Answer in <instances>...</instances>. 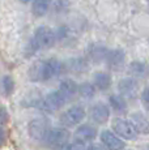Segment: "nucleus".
Listing matches in <instances>:
<instances>
[{"mask_svg": "<svg viewBox=\"0 0 149 150\" xmlns=\"http://www.w3.org/2000/svg\"><path fill=\"white\" fill-rule=\"evenodd\" d=\"M56 42V34L55 30H53L48 26H38L34 31L33 38L29 41L26 48V55L31 56V55L37 54L41 48H50L55 45Z\"/></svg>", "mask_w": 149, "mask_h": 150, "instance_id": "nucleus-2", "label": "nucleus"}, {"mask_svg": "<svg viewBox=\"0 0 149 150\" xmlns=\"http://www.w3.org/2000/svg\"><path fill=\"white\" fill-rule=\"evenodd\" d=\"M87 150H106V148L102 144H89V145L87 146Z\"/></svg>", "mask_w": 149, "mask_h": 150, "instance_id": "nucleus-27", "label": "nucleus"}, {"mask_svg": "<svg viewBox=\"0 0 149 150\" xmlns=\"http://www.w3.org/2000/svg\"><path fill=\"white\" fill-rule=\"evenodd\" d=\"M1 91L3 96L9 97L15 91V81H13L12 76H4L1 79Z\"/></svg>", "mask_w": 149, "mask_h": 150, "instance_id": "nucleus-23", "label": "nucleus"}, {"mask_svg": "<svg viewBox=\"0 0 149 150\" xmlns=\"http://www.w3.org/2000/svg\"><path fill=\"white\" fill-rule=\"evenodd\" d=\"M87 116V111L81 105H73L67 108L59 117V122L63 128L68 129L72 127H79Z\"/></svg>", "mask_w": 149, "mask_h": 150, "instance_id": "nucleus-4", "label": "nucleus"}, {"mask_svg": "<svg viewBox=\"0 0 149 150\" xmlns=\"http://www.w3.org/2000/svg\"><path fill=\"white\" fill-rule=\"evenodd\" d=\"M7 117H8L7 108H5V107H0V125H1L3 123H5Z\"/></svg>", "mask_w": 149, "mask_h": 150, "instance_id": "nucleus-28", "label": "nucleus"}, {"mask_svg": "<svg viewBox=\"0 0 149 150\" xmlns=\"http://www.w3.org/2000/svg\"><path fill=\"white\" fill-rule=\"evenodd\" d=\"M99 138L106 150H124L126 142L110 129H104L99 133Z\"/></svg>", "mask_w": 149, "mask_h": 150, "instance_id": "nucleus-10", "label": "nucleus"}, {"mask_svg": "<svg viewBox=\"0 0 149 150\" xmlns=\"http://www.w3.org/2000/svg\"><path fill=\"white\" fill-rule=\"evenodd\" d=\"M97 136H98V131L92 124H80L73 133L74 141H79V142L85 144V145L93 142Z\"/></svg>", "mask_w": 149, "mask_h": 150, "instance_id": "nucleus-8", "label": "nucleus"}, {"mask_svg": "<svg viewBox=\"0 0 149 150\" xmlns=\"http://www.w3.org/2000/svg\"><path fill=\"white\" fill-rule=\"evenodd\" d=\"M64 71V64L60 60L51 57L42 62H35L29 68V79L33 82H46L58 77Z\"/></svg>", "mask_w": 149, "mask_h": 150, "instance_id": "nucleus-1", "label": "nucleus"}, {"mask_svg": "<svg viewBox=\"0 0 149 150\" xmlns=\"http://www.w3.org/2000/svg\"><path fill=\"white\" fill-rule=\"evenodd\" d=\"M105 62H106V65H107L109 69L118 72L119 69H122L123 65H124L126 52L122 50V48H113V50H109Z\"/></svg>", "mask_w": 149, "mask_h": 150, "instance_id": "nucleus-11", "label": "nucleus"}, {"mask_svg": "<svg viewBox=\"0 0 149 150\" xmlns=\"http://www.w3.org/2000/svg\"><path fill=\"white\" fill-rule=\"evenodd\" d=\"M118 91L119 96H122L123 98H136L137 93H139V85H137V81L135 79H131V77H126V79H122L118 83Z\"/></svg>", "mask_w": 149, "mask_h": 150, "instance_id": "nucleus-12", "label": "nucleus"}, {"mask_svg": "<svg viewBox=\"0 0 149 150\" xmlns=\"http://www.w3.org/2000/svg\"><path fill=\"white\" fill-rule=\"evenodd\" d=\"M128 120L131 122L137 134H149V119L143 112H133Z\"/></svg>", "mask_w": 149, "mask_h": 150, "instance_id": "nucleus-13", "label": "nucleus"}, {"mask_svg": "<svg viewBox=\"0 0 149 150\" xmlns=\"http://www.w3.org/2000/svg\"><path fill=\"white\" fill-rule=\"evenodd\" d=\"M42 100H43V97H41V94L38 91H31L29 93L25 99L22 100V106L24 107H38L41 108L42 106Z\"/></svg>", "mask_w": 149, "mask_h": 150, "instance_id": "nucleus-21", "label": "nucleus"}, {"mask_svg": "<svg viewBox=\"0 0 149 150\" xmlns=\"http://www.w3.org/2000/svg\"><path fill=\"white\" fill-rule=\"evenodd\" d=\"M67 100L68 99L63 96L59 90H53V91H50L46 97H43L41 110L48 111V112L58 111V110L64 107L65 103H67Z\"/></svg>", "mask_w": 149, "mask_h": 150, "instance_id": "nucleus-7", "label": "nucleus"}, {"mask_svg": "<svg viewBox=\"0 0 149 150\" xmlns=\"http://www.w3.org/2000/svg\"><path fill=\"white\" fill-rule=\"evenodd\" d=\"M59 91L63 94L67 99H71L77 94V83L71 79H65L60 81Z\"/></svg>", "mask_w": 149, "mask_h": 150, "instance_id": "nucleus-18", "label": "nucleus"}, {"mask_svg": "<svg viewBox=\"0 0 149 150\" xmlns=\"http://www.w3.org/2000/svg\"><path fill=\"white\" fill-rule=\"evenodd\" d=\"M111 128H113V132L116 134L119 138H122L123 141H132L136 140L137 133L135 131V128L132 127V124L128 119H124V117H115L111 122Z\"/></svg>", "mask_w": 149, "mask_h": 150, "instance_id": "nucleus-6", "label": "nucleus"}, {"mask_svg": "<svg viewBox=\"0 0 149 150\" xmlns=\"http://www.w3.org/2000/svg\"><path fill=\"white\" fill-rule=\"evenodd\" d=\"M50 129H51L50 120L45 116L34 117L28 124V133H29L30 138H33L35 141H41V142L45 140L46 134L48 133Z\"/></svg>", "mask_w": 149, "mask_h": 150, "instance_id": "nucleus-5", "label": "nucleus"}, {"mask_svg": "<svg viewBox=\"0 0 149 150\" xmlns=\"http://www.w3.org/2000/svg\"><path fill=\"white\" fill-rule=\"evenodd\" d=\"M109 105H110V108L115 111L116 114H124L128 108L126 98H123L119 94H113L109 97Z\"/></svg>", "mask_w": 149, "mask_h": 150, "instance_id": "nucleus-17", "label": "nucleus"}, {"mask_svg": "<svg viewBox=\"0 0 149 150\" xmlns=\"http://www.w3.org/2000/svg\"><path fill=\"white\" fill-rule=\"evenodd\" d=\"M130 74L136 79H145L149 76V65L144 62H140V60H135L130 64Z\"/></svg>", "mask_w": 149, "mask_h": 150, "instance_id": "nucleus-15", "label": "nucleus"}, {"mask_svg": "<svg viewBox=\"0 0 149 150\" xmlns=\"http://www.w3.org/2000/svg\"><path fill=\"white\" fill-rule=\"evenodd\" d=\"M96 86L90 82H81L77 85V94L84 99H92L96 96Z\"/></svg>", "mask_w": 149, "mask_h": 150, "instance_id": "nucleus-20", "label": "nucleus"}, {"mask_svg": "<svg viewBox=\"0 0 149 150\" xmlns=\"http://www.w3.org/2000/svg\"><path fill=\"white\" fill-rule=\"evenodd\" d=\"M109 48L102 43H92L88 47V57L93 63H102L105 62L107 56Z\"/></svg>", "mask_w": 149, "mask_h": 150, "instance_id": "nucleus-14", "label": "nucleus"}, {"mask_svg": "<svg viewBox=\"0 0 149 150\" xmlns=\"http://www.w3.org/2000/svg\"><path fill=\"white\" fill-rule=\"evenodd\" d=\"M53 0H33L31 4V12L35 17H42L48 12Z\"/></svg>", "mask_w": 149, "mask_h": 150, "instance_id": "nucleus-19", "label": "nucleus"}, {"mask_svg": "<svg viewBox=\"0 0 149 150\" xmlns=\"http://www.w3.org/2000/svg\"><path fill=\"white\" fill-rule=\"evenodd\" d=\"M89 117L96 124H105L110 119V107L106 103L98 102L90 106L89 108Z\"/></svg>", "mask_w": 149, "mask_h": 150, "instance_id": "nucleus-9", "label": "nucleus"}, {"mask_svg": "<svg viewBox=\"0 0 149 150\" xmlns=\"http://www.w3.org/2000/svg\"><path fill=\"white\" fill-rule=\"evenodd\" d=\"M87 146L85 144H81L79 142V141H72V142H70L67 145V148H65L64 150H87Z\"/></svg>", "mask_w": 149, "mask_h": 150, "instance_id": "nucleus-25", "label": "nucleus"}, {"mask_svg": "<svg viewBox=\"0 0 149 150\" xmlns=\"http://www.w3.org/2000/svg\"><path fill=\"white\" fill-rule=\"evenodd\" d=\"M141 102H143L144 108L149 112V85L145 86L144 90L141 91Z\"/></svg>", "mask_w": 149, "mask_h": 150, "instance_id": "nucleus-24", "label": "nucleus"}, {"mask_svg": "<svg viewBox=\"0 0 149 150\" xmlns=\"http://www.w3.org/2000/svg\"><path fill=\"white\" fill-rule=\"evenodd\" d=\"M93 81H94L93 85L96 86V89H98V90H101V91L109 90L111 83H113L110 73H107V72H97V73L94 74Z\"/></svg>", "mask_w": 149, "mask_h": 150, "instance_id": "nucleus-16", "label": "nucleus"}, {"mask_svg": "<svg viewBox=\"0 0 149 150\" xmlns=\"http://www.w3.org/2000/svg\"><path fill=\"white\" fill-rule=\"evenodd\" d=\"M70 131L63 127H56V128H51L48 131L42 142H43L45 148H47L48 150H64L70 144Z\"/></svg>", "mask_w": 149, "mask_h": 150, "instance_id": "nucleus-3", "label": "nucleus"}, {"mask_svg": "<svg viewBox=\"0 0 149 150\" xmlns=\"http://www.w3.org/2000/svg\"><path fill=\"white\" fill-rule=\"evenodd\" d=\"M67 67L72 72L81 73V72H85V69L88 68V62L81 59V57H80V59H71L70 62L67 63Z\"/></svg>", "mask_w": 149, "mask_h": 150, "instance_id": "nucleus-22", "label": "nucleus"}, {"mask_svg": "<svg viewBox=\"0 0 149 150\" xmlns=\"http://www.w3.org/2000/svg\"><path fill=\"white\" fill-rule=\"evenodd\" d=\"M55 34H56V41H62V39H64L65 37L68 35V29L62 26V28H59L58 30L55 31Z\"/></svg>", "mask_w": 149, "mask_h": 150, "instance_id": "nucleus-26", "label": "nucleus"}, {"mask_svg": "<svg viewBox=\"0 0 149 150\" xmlns=\"http://www.w3.org/2000/svg\"><path fill=\"white\" fill-rule=\"evenodd\" d=\"M4 141H5V131L3 128V125H0V146L4 144Z\"/></svg>", "mask_w": 149, "mask_h": 150, "instance_id": "nucleus-29", "label": "nucleus"}]
</instances>
